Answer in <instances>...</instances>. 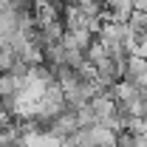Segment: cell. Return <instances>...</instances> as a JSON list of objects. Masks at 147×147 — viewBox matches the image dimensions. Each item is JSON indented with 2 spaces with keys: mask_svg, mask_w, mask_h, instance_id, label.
<instances>
[{
  "mask_svg": "<svg viewBox=\"0 0 147 147\" xmlns=\"http://www.w3.org/2000/svg\"><path fill=\"white\" fill-rule=\"evenodd\" d=\"M74 116H76V127H93V125H96V113H93L91 102L74 108Z\"/></svg>",
  "mask_w": 147,
  "mask_h": 147,
  "instance_id": "3957f363",
  "label": "cell"
},
{
  "mask_svg": "<svg viewBox=\"0 0 147 147\" xmlns=\"http://www.w3.org/2000/svg\"><path fill=\"white\" fill-rule=\"evenodd\" d=\"M130 147H147V133H139V136H133V144Z\"/></svg>",
  "mask_w": 147,
  "mask_h": 147,
  "instance_id": "277c9868",
  "label": "cell"
},
{
  "mask_svg": "<svg viewBox=\"0 0 147 147\" xmlns=\"http://www.w3.org/2000/svg\"><path fill=\"white\" fill-rule=\"evenodd\" d=\"M91 139H93V147H116V130L96 122L91 127Z\"/></svg>",
  "mask_w": 147,
  "mask_h": 147,
  "instance_id": "7a4b0ae2",
  "label": "cell"
},
{
  "mask_svg": "<svg viewBox=\"0 0 147 147\" xmlns=\"http://www.w3.org/2000/svg\"><path fill=\"white\" fill-rule=\"evenodd\" d=\"M74 130H76V116H74V108H71V105H65V108L51 119L48 133H54L57 139H65V136H71Z\"/></svg>",
  "mask_w": 147,
  "mask_h": 147,
  "instance_id": "6da1fadb",
  "label": "cell"
}]
</instances>
